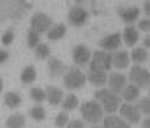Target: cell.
<instances>
[{
  "label": "cell",
  "mask_w": 150,
  "mask_h": 128,
  "mask_svg": "<svg viewBox=\"0 0 150 128\" xmlns=\"http://www.w3.org/2000/svg\"><path fill=\"white\" fill-rule=\"evenodd\" d=\"M79 110H81V115H82V121L88 122L91 125L100 124L104 118V111L97 101H85V102L79 104Z\"/></svg>",
  "instance_id": "3"
},
{
  "label": "cell",
  "mask_w": 150,
  "mask_h": 128,
  "mask_svg": "<svg viewBox=\"0 0 150 128\" xmlns=\"http://www.w3.org/2000/svg\"><path fill=\"white\" fill-rule=\"evenodd\" d=\"M137 30H142V32L150 33V18L140 19L139 23H137Z\"/></svg>",
  "instance_id": "34"
},
{
  "label": "cell",
  "mask_w": 150,
  "mask_h": 128,
  "mask_svg": "<svg viewBox=\"0 0 150 128\" xmlns=\"http://www.w3.org/2000/svg\"><path fill=\"white\" fill-rule=\"evenodd\" d=\"M7 59H9V52L4 49H0V65H3Z\"/></svg>",
  "instance_id": "36"
},
{
  "label": "cell",
  "mask_w": 150,
  "mask_h": 128,
  "mask_svg": "<svg viewBox=\"0 0 150 128\" xmlns=\"http://www.w3.org/2000/svg\"><path fill=\"white\" fill-rule=\"evenodd\" d=\"M98 46H100V49H103L105 52H115V51H118V48L121 46V33L115 32V33L104 36L103 39H100Z\"/></svg>",
  "instance_id": "10"
},
{
  "label": "cell",
  "mask_w": 150,
  "mask_h": 128,
  "mask_svg": "<svg viewBox=\"0 0 150 128\" xmlns=\"http://www.w3.org/2000/svg\"><path fill=\"white\" fill-rule=\"evenodd\" d=\"M139 39H140V35H139L137 27H134L133 25H127L124 27V30H123V40H124V43L127 46L133 48L139 42Z\"/></svg>",
  "instance_id": "19"
},
{
  "label": "cell",
  "mask_w": 150,
  "mask_h": 128,
  "mask_svg": "<svg viewBox=\"0 0 150 128\" xmlns=\"http://www.w3.org/2000/svg\"><path fill=\"white\" fill-rule=\"evenodd\" d=\"M52 26V19L49 18L46 13L43 12H36L32 15L30 18V29L40 33H46L49 30V27Z\"/></svg>",
  "instance_id": "8"
},
{
  "label": "cell",
  "mask_w": 150,
  "mask_h": 128,
  "mask_svg": "<svg viewBox=\"0 0 150 128\" xmlns=\"http://www.w3.org/2000/svg\"><path fill=\"white\" fill-rule=\"evenodd\" d=\"M29 115H30V118H32L33 121L42 122V121H45V118H46V111H45V108H43L42 105H35V107L30 108Z\"/></svg>",
  "instance_id": "27"
},
{
  "label": "cell",
  "mask_w": 150,
  "mask_h": 128,
  "mask_svg": "<svg viewBox=\"0 0 150 128\" xmlns=\"http://www.w3.org/2000/svg\"><path fill=\"white\" fill-rule=\"evenodd\" d=\"M127 79L130 81V84L136 85L139 89L147 88L150 84V71L143 68L142 65H133V68L129 72Z\"/></svg>",
  "instance_id": "5"
},
{
  "label": "cell",
  "mask_w": 150,
  "mask_h": 128,
  "mask_svg": "<svg viewBox=\"0 0 150 128\" xmlns=\"http://www.w3.org/2000/svg\"><path fill=\"white\" fill-rule=\"evenodd\" d=\"M147 89H149V95H150V84H149V87H147Z\"/></svg>",
  "instance_id": "43"
},
{
  "label": "cell",
  "mask_w": 150,
  "mask_h": 128,
  "mask_svg": "<svg viewBox=\"0 0 150 128\" xmlns=\"http://www.w3.org/2000/svg\"><path fill=\"white\" fill-rule=\"evenodd\" d=\"M68 122H69V115H68V112H67V111H61L55 118V125L58 128H64L68 125Z\"/></svg>",
  "instance_id": "32"
},
{
  "label": "cell",
  "mask_w": 150,
  "mask_h": 128,
  "mask_svg": "<svg viewBox=\"0 0 150 128\" xmlns=\"http://www.w3.org/2000/svg\"><path fill=\"white\" fill-rule=\"evenodd\" d=\"M112 66L117 69H126L130 65V53L127 51H115L111 55Z\"/></svg>",
  "instance_id": "16"
},
{
  "label": "cell",
  "mask_w": 150,
  "mask_h": 128,
  "mask_svg": "<svg viewBox=\"0 0 150 128\" xmlns=\"http://www.w3.org/2000/svg\"><path fill=\"white\" fill-rule=\"evenodd\" d=\"M87 82V75L78 68H68V71L64 73V87L68 91L81 89Z\"/></svg>",
  "instance_id": "4"
},
{
  "label": "cell",
  "mask_w": 150,
  "mask_h": 128,
  "mask_svg": "<svg viewBox=\"0 0 150 128\" xmlns=\"http://www.w3.org/2000/svg\"><path fill=\"white\" fill-rule=\"evenodd\" d=\"M142 43H143V46H144L146 49H150V35H146Z\"/></svg>",
  "instance_id": "38"
},
{
  "label": "cell",
  "mask_w": 150,
  "mask_h": 128,
  "mask_svg": "<svg viewBox=\"0 0 150 128\" xmlns=\"http://www.w3.org/2000/svg\"><path fill=\"white\" fill-rule=\"evenodd\" d=\"M91 51L85 45H76L72 49V60L76 66H85L91 60Z\"/></svg>",
  "instance_id": "12"
},
{
  "label": "cell",
  "mask_w": 150,
  "mask_h": 128,
  "mask_svg": "<svg viewBox=\"0 0 150 128\" xmlns=\"http://www.w3.org/2000/svg\"><path fill=\"white\" fill-rule=\"evenodd\" d=\"M143 10H144V13L147 15V18H150V0L144 1V4H143Z\"/></svg>",
  "instance_id": "37"
},
{
  "label": "cell",
  "mask_w": 150,
  "mask_h": 128,
  "mask_svg": "<svg viewBox=\"0 0 150 128\" xmlns=\"http://www.w3.org/2000/svg\"><path fill=\"white\" fill-rule=\"evenodd\" d=\"M103 127L104 128H131V125L124 121L121 117L108 114L105 118H103Z\"/></svg>",
  "instance_id": "18"
},
{
  "label": "cell",
  "mask_w": 150,
  "mask_h": 128,
  "mask_svg": "<svg viewBox=\"0 0 150 128\" xmlns=\"http://www.w3.org/2000/svg\"><path fill=\"white\" fill-rule=\"evenodd\" d=\"M39 43H40V35L35 30L29 29V32H28V46H29V49H35Z\"/></svg>",
  "instance_id": "31"
},
{
  "label": "cell",
  "mask_w": 150,
  "mask_h": 128,
  "mask_svg": "<svg viewBox=\"0 0 150 128\" xmlns=\"http://www.w3.org/2000/svg\"><path fill=\"white\" fill-rule=\"evenodd\" d=\"M29 95H30V99L35 101L36 104H42L43 101H46V92H45V89H42V88H39V87L30 88Z\"/></svg>",
  "instance_id": "28"
},
{
  "label": "cell",
  "mask_w": 150,
  "mask_h": 128,
  "mask_svg": "<svg viewBox=\"0 0 150 128\" xmlns=\"http://www.w3.org/2000/svg\"><path fill=\"white\" fill-rule=\"evenodd\" d=\"M46 33H48V39L49 40H61L62 37L67 35V26L64 23L52 25Z\"/></svg>",
  "instance_id": "21"
},
{
  "label": "cell",
  "mask_w": 150,
  "mask_h": 128,
  "mask_svg": "<svg viewBox=\"0 0 150 128\" xmlns=\"http://www.w3.org/2000/svg\"><path fill=\"white\" fill-rule=\"evenodd\" d=\"M107 78H108V75L105 71H103V69H95V68H90V71L87 73V81L94 85V87H97V88H103L105 84H107Z\"/></svg>",
  "instance_id": "14"
},
{
  "label": "cell",
  "mask_w": 150,
  "mask_h": 128,
  "mask_svg": "<svg viewBox=\"0 0 150 128\" xmlns=\"http://www.w3.org/2000/svg\"><path fill=\"white\" fill-rule=\"evenodd\" d=\"M3 91V79H1V76H0V92Z\"/></svg>",
  "instance_id": "40"
},
{
  "label": "cell",
  "mask_w": 150,
  "mask_h": 128,
  "mask_svg": "<svg viewBox=\"0 0 150 128\" xmlns=\"http://www.w3.org/2000/svg\"><path fill=\"white\" fill-rule=\"evenodd\" d=\"M147 59H149V53L146 48H133V51L130 52V60H133L136 65L146 63Z\"/></svg>",
  "instance_id": "23"
},
{
  "label": "cell",
  "mask_w": 150,
  "mask_h": 128,
  "mask_svg": "<svg viewBox=\"0 0 150 128\" xmlns=\"http://www.w3.org/2000/svg\"><path fill=\"white\" fill-rule=\"evenodd\" d=\"M88 19H90V13L82 6L76 4V6H72L69 9V13H68V22H69V25H72L75 27H81V26H84L88 22Z\"/></svg>",
  "instance_id": "9"
},
{
  "label": "cell",
  "mask_w": 150,
  "mask_h": 128,
  "mask_svg": "<svg viewBox=\"0 0 150 128\" xmlns=\"http://www.w3.org/2000/svg\"><path fill=\"white\" fill-rule=\"evenodd\" d=\"M91 128H104V127H100L98 124H95V125H93V127H91Z\"/></svg>",
  "instance_id": "42"
},
{
  "label": "cell",
  "mask_w": 150,
  "mask_h": 128,
  "mask_svg": "<svg viewBox=\"0 0 150 128\" xmlns=\"http://www.w3.org/2000/svg\"><path fill=\"white\" fill-rule=\"evenodd\" d=\"M142 128H150V115L142 121Z\"/></svg>",
  "instance_id": "39"
},
{
  "label": "cell",
  "mask_w": 150,
  "mask_h": 128,
  "mask_svg": "<svg viewBox=\"0 0 150 128\" xmlns=\"http://www.w3.org/2000/svg\"><path fill=\"white\" fill-rule=\"evenodd\" d=\"M61 107H62V111H67V112L75 111L76 108H79V99L75 94H68L67 96H64Z\"/></svg>",
  "instance_id": "22"
},
{
  "label": "cell",
  "mask_w": 150,
  "mask_h": 128,
  "mask_svg": "<svg viewBox=\"0 0 150 128\" xmlns=\"http://www.w3.org/2000/svg\"><path fill=\"white\" fill-rule=\"evenodd\" d=\"M35 56L39 60H43V59H48L51 56V48L48 46V43H39L36 48H35Z\"/></svg>",
  "instance_id": "29"
},
{
  "label": "cell",
  "mask_w": 150,
  "mask_h": 128,
  "mask_svg": "<svg viewBox=\"0 0 150 128\" xmlns=\"http://www.w3.org/2000/svg\"><path fill=\"white\" fill-rule=\"evenodd\" d=\"M94 98L95 101L101 105V108L107 114H114L117 112L120 105H121V96L111 89L107 88H100L94 92Z\"/></svg>",
  "instance_id": "2"
},
{
  "label": "cell",
  "mask_w": 150,
  "mask_h": 128,
  "mask_svg": "<svg viewBox=\"0 0 150 128\" xmlns=\"http://www.w3.org/2000/svg\"><path fill=\"white\" fill-rule=\"evenodd\" d=\"M75 3H76V4H81V3H84V1H85V0H74Z\"/></svg>",
  "instance_id": "41"
},
{
  "label": "cell",
  "mask_w": 150,
  "mask_h": 128,
  "mask_svg": "<svg viewBox=\"0 0 150 128\" xmlns=\"http://www.w3.org/2000/svg\"><path fill=\"white\" fill-rule=\"evenodd\" d=\"M67 128H85V122L82 120H72V121L69 120Z\"/></svg>",
  "instance_id": "35"
},
{
  "label": "cell",
  "mask_w": 150,
  "mask_h": 128,
  "mask_svg": "<svg viewBox=\"0 0 150 128\" xmlns=\"http://www.w3.org/2000/svg\"><path fill=\"white\" fill-rule=\"evenodd\" d=\"M26 127V118L23 114H12L6 120V128H25Z\"/></svg>",
  "instance_id": "25"
},
{
  "label": "cell",
  "mask_w": 150,
  "mask_h": 128,
  "mask_svg": "<svg viewBox=\"0 0 150 128\" xmlns=\"http://www.w3.org/2000/svg\"><path fill=\"white\" fill-rule=\"evenodd\" d=\"M36 76H38L36 68L33 65H29L20 73V81H22L23 85H30V84H33L36 81Z\"/></svg>",
  "instance_id": "24"
},
{
  "label": "cell",
  "mask_w": 150,
  "mask_h": 128,
  "mask_svg": "<svg viewBox=\"0 0 150 128\" xmlns=\"http://www.w3.org/2000/svg\"><path fill=\"white\" fill-rule=\"evenodd\" d=\"M13 40H15V32H13V29H7V30L1 35V43H3L4 46L10 45Z\"/></svg>",
  "instance_id": "33"
},
{
  "label": "cell",
  "mask_w": 150,
  "mask_h": 128,
  "mask_svg": "<svg viewBox=\"0 0 150 128\" xmlns=\"http://www.w3.org/2000/svg\"><path fill=\"white\" fill-rule=\"evenodd\" d=\"M120 94H121V96H123V99L126 102H134V101H137L140 98V89L136 85H133V84H127L126 88Z\"/></svg>",
  "instance_id": "20"
},
{
  "label": "cell",
  "mask_w": 150,
  "mask_h": 128,
  "mask_svg": "<svg viewBox=\"0 0 150 128\" xmlns=\"http://www.w3.org/2000/svg\"><path fill=\"white\" fill-rule=\"evenodd\" d=\"M32 9V3L26 0H0V22L22 20Z\"/></svg>",
  "instance_id": "1"
},
{
  "label": "cell",
  "mask_w": 150,
  "mask_h": 128,
  "mask_svg": "<svg viewBox=\"0 0 150 128\" xmlns=\"http://www.w3.org/2000/svg\"><path fill=\"white\" fill-rule=\"evenodd\" d=\"M117 13H118V16L120 19L124 22V23H127V25H131V23H134L139 16H140V9L139 7H118L117 9Z\"/></svg>",
  "instance_id": "15"
},
{
  "label": "cell",
  "mask_w": 150,
  "mask_h": 128,
  "mask_svg": "<svg viewBox=\"0 0 150 128\" xmlns=\"http://www.w3.org/2000/svg\"><path fill=\"white\" fill-rule=\"evenodd\" d=\"M48 69H49L51 78H61L68 71V66L61 59H58L55 56H49L48 58Z\"/></svg>",
  "instance_id": "13"
},
{
  "label": "cell",
  "mask_w": 150,
  "mask_h": 128,
  "mask_svg": "<svg viewBox=\"0 0 150 128\" xmlns=\"http://www.w3.org/2000/svg\"><path fill=\"white\" fill-rule=\"evenodd\" d=\"M118 112L121 115V118L124 121H127L129 124H139L142 121V112L139 110L137 105H134L133 102H126V104H121Z\"/></svg>",
  "instance_id": "7"
},
{
  "label": "cell",
  "mask_w": 150,
  "mask_h": 128,
  "mask_svg": "<svg viewBox=\"0 0 150 128\" xmlns=\"http://www.w3.org/2000/svg\"><path fill=\"white\" fill-rule=\"evenodd\" d=\"M90 68H95V69H103L105 72H108L112 66L111 62V52H105L103 49L95 51L91 55V60H90Z\"/></svg>",
  "instance_id": "6"
},
{
  "label": "cell",
  "mask_w": 150,
  "mask_h": 128,
  "mask_svg": "<svg viewBox=\"0 0 150 128\" xmlns=\"http://www.w3.org/2000/svg\"><path fill=\"white\" fill-rule=\"evenodd\" d=\"M4 104H6L7 108L16 110V108H19L22 105V96L19 95L18 92H13V91L6 92V95H4Z\"/></svg>",
  "instance_id": "26"
},
{
  "label": "cell",
  "mask_w": 150,
  "mask_h": 128,
  "mask_svg": "<svg viewBox=\"0 0 150 128\" xmlns=\"http://www.w3.org/2000/svg\"><path fill=\"white\" fill-rule=\"evenodd\" d=\"M107 84H108V89H111L115 94H120L126 88V85L129 84V79L124 73L121 72H111L107 78Z\"/></svg>",
  "instance_id": "11"
},
{
  "label": "cell",
  "mask_w": 150,
  "mask_h": 128,
  "mask_svg": "<svg viewBox=\"0 0 150 128\" xmlns=\"http://www.w3.org/2000/svg\"><path fill=\"white\" fill-rule=\"evenodd\" d=\"M136 105L139 107L142 115H150V95L143 96V98H139Z\"/></svg>",
  "instance_id": "30"
},
{
  "label": "cell",
  "mask_w": 150,
  "mask_h": 128,
  "mask_svg": "<svg viewBox=\"0 0 150 128\" xmlns=\"http://www.w3.org/2000/svg\"><path fill=\"white\" fill-rule=\"evenodd\" d=\"M45 92H46V101L52 107L61 105V102L64 99V89H61L59 87H55V85H49L45 89Z\"/></svg>",
  "instance_id": "17"
}]
</instances>
